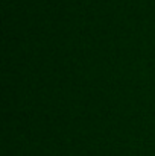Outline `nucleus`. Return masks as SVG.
I'll return each mask as SVG.
<instances>
[]
</instances>
